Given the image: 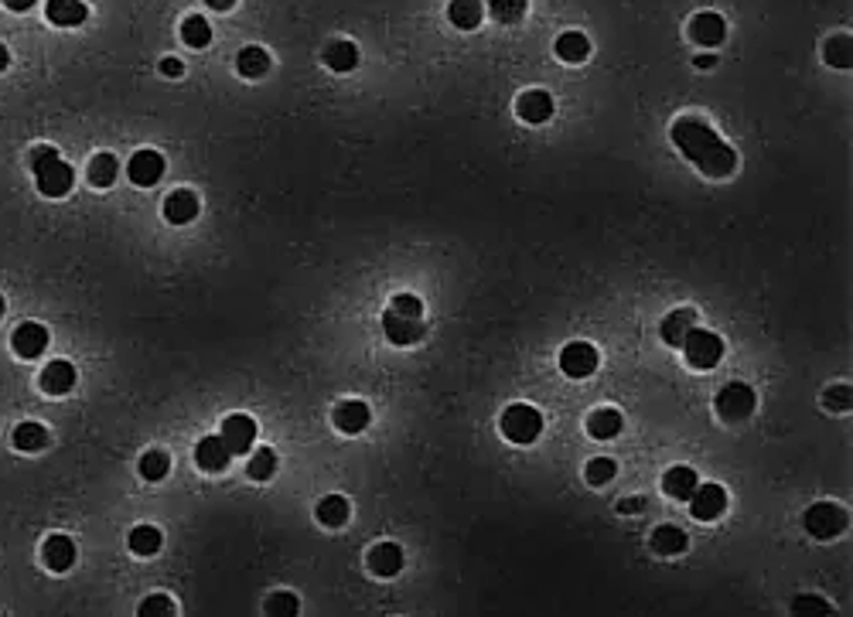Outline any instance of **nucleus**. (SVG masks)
<instances>
[{"label": "nucleus", "mask_w": 853, "mask_h": 617, "mask_svg": "<svg viewBox=\"0 0 853 617\" xmlns=\"http://www.w3.org/2000/svg\"><path fill=\"white\" fill-rule=\"evenodd\" d=\"M669 137L707 178H731V174H734V168H737L734 147L721 141L717 130L707 127L703 120H697V116L676 120L669 130Z\"/></svg>", "instance_id": "1"}, {"label": "nucleus", "mask_w": 853, "mask_h": 617, "mask_svg": "<svg viewBox=\"0 0 853 617\" xmlns=\"http://www.w3.org/2000/svg\"><path fill=\"white\" fill-rule=\"evenodd\" d=\"M499 426H502V434L512 440V444H532V440L543 434V413L536 410V406H530V403H516V406H509V410L502 413Z\"/></svg>", "instance_id": "2"}, {"label": "nucleus", "mask_w": 853, "mask_h": 617, "mask_svg": "<svg viewBox=\"0 0 853 617\" xmlns=\"http://www.w3.org/2000/svg\"><path fill=\"white\" fill-rule=\"evenodd\" d=\"M802 522H806V532H809L813 539H837V536L847 532V526H850V515H847V508H840V505L819 502L806 512Z\"/></svg>", "instance_id": "3"}, {"label": "nucleus", "mask_w": 853, "mask_h": 617, "mask_svg": "<svg viewBox=\"0 0 853 617\" xmlns=\"http://www.w3.org/2000/svg\"><path fill=\"white\" fill-rule=\"evenodd\" d=\"M679 348H683L686 361H690L693 369H713V365H721V359H724V341H721V335L703 331V328H693V331L683 338Z\"/></svg>", "instance_id": "4"}, {"label": "nucleus", "mask_w": 853, "mask_h": 617, "mask_svg": "<svg viewBox=\"0 0 853 617\" xmlns=\"http://www.w3.org/2000/svg\"><path fill=\"white\" fill-rule=\"evenodd\" d=\"M717 413L724 416L727 424L748 420L751 413H754V389L744 386V382H727V386L717 392Z\"/></svg>", "instance_id": "5"}, {"label": "nucleus", "mask_w": 853, "mask_h": 617, "mask_svg": "<svg viewBox=\"0 0 853 617\" xmlns=\"http://www.w3.org/2000/svg\"><path fill=\"white\" fill-rule=\"evenodd\" d=\"M597 348L591 341H570L563 351H560V372L567 379H587V375L597 372Z\"/></svg>", "instance_id": "6"}, {"label": "nucleus", "mask_w": 853, "mask_h": 617, "mask_svg": "<svg viewBox=\"0 0 853 617\" xmlns=\"http://www.w3.org/2000/svg\"><path fill=\"white\" fill-rule=\"evenodd\" d=\"M686 502H690L693 518H700V522H713V518H721V515H724L727 491L721 488V485H697Z\"/></svg>", "instance_id": "7"}, {"label": "nucleus", "mask_w": 853, "mask_h": 617, "mask_svg": "<svg viewBox=\"0 0 853 617\" xmlns=\"http://www.w3.org/2000/svg\"><path fill=\"white\" fill-rule=\"evenodd\" d=\"M383 331H386V338L393 341V345H416L420 338H424V318H410V314H396V310H386L383 314Z\"/></svg>", "instance_id": "8"}, {"label": "nucleus", "mask_w": 853, "mask_h": 617, "mask_svg": "<svg viewBox=\"0 0 853 617\" xmlns=\"http://www.w3.org/2000/svg\"><path fill=\"white\" fill-rule=\"evenodd\" d=\"M35 184H38V192L45 198H65V194L72 192V184H76V171L62 164V157H58L48 168L35 171Z\"/></svg>", "instance_id": "9"}, {"label": "nucleus", "mask_w": 853, "mask_h": 617, "mask_svg": "<svg viewBox=\"0 0 853 617\" xmlns=\"http://www.w3.org/2000/svg\"><path fill=\"white\" fill-rule=\"evenodd\" d=\"M11 348L14 355H21V359H38L41 351L48 348V328H41L38 321H25L14 328L11 335Z\"/></svg>", "instance_id": "10"}, {"label": "nucleus", "mask_w": 853, "mask_h": 617, "mask_svg": "<svg viewBox=\"0 0 853 617\" xmlns=\"http://www.w3.org/2000/svg\"><path fill=\"white\" fill-rule=\"evenodd\" d=\"M219 437L226 440V447L233 450V454H246V450L257 444V420L246 416V413H236V416H229V420L222 424Z\"/></svg>", "instance_id": "11"}, {"label": "nucleus", "mask_w": 853, "mask_h": 617, "mask_svg": "<svg viewBox=\"0 0 853 617\" xmlns=\"http://www.w3.org/2000/svg\"><path fill=\"white\" fill-rule=\"evenodd\" d=\"M127 174L133 184L151 188V184H157V181L164 178V157L157 154V151H137V154L130 157Z\"/></svg>", "instance_id": "12"}, {"label": "nucleus", "mask_w": 853, "mask_h": 617, "mask_svg": "<svg viewBox=\"0 0 853 617\" xmlns=\"http://www.w3.org/2000/svg\"><path fill=\"white\" fill-rule=\"evenodd\" d=\"M690 38L697 41V45H703V48H717V45L727 38L724 17L713 11H700L697 17L690 21Z\"/></svg>", "instance_id": "13"}, {"label": "nucleus", "mask_w": 853, "mask_h": 617, "mask_svg": "<svg viewBox=\"0 0 853 617\" xmlns=\"http://www.w3.org/2000/svg\"><path fill=\"white\" fill-rule=\"evenodd\" d=\"M229 457H233V450L226 447L222 437H205L198 440V447H195V464L208 475H222L229 467Z\"/></svg>", "instance_id": "14"}, {"label": "nucleus", "mask_w": 853, "mask_h": 617, "mask_svg": "<svg viewBox=\"0 0 853 617\" xmlns=\"http://www.w3.org/2000/svg\"><path fill=\"white\" fill-rule=\"evenodd\" d=\"M332 420H335V426L342 434H363L365 426H369V420H373V413H369V406H365L363 399H342L335 406V413H332Z\"/></svg>", "instance_id": "15"}, {"label": "nucleus", "mask_w": 853, "mask_h": 617, "mask_svg": "<svg viewBox=\"0 0 853 617\" xmlns=\"http://www.w3.org/2000/svg\"><path fill=\"white\" fill-rule=\"evenodd\" d=\"M516 113L519 120H526V123H532V127H540V123H546L550 116H553V96L543 89H530L522 92L516 99Z\"/></svg>", "instance_id": "16"}, {"label": "nucleus", "mask_w": 853, "mask_h": 617, "mask_svg": "<svg viewBox=\"0 0 853 617\" xmlns=\"http://www.w3.org/2000/svg\"><path fill=\"white\" fill-rule=\"evenodd\" d=\"M41 559H45L48 570L65 573L68 566L76 563V542L68 539V536H62V532H55V536H48L45 546H41Z\"/></svg>", "instance_id": "17"}, {"label": "nucleus", "mask_w": 853, "mask_h": 617, "mask_svg": "<svg viewBox=\"0 0 853 617\" xmlns=\"http://www.w3.org/2000/svg\"><path fill=\"white\" fill-rule=\"evenodd\" d=\"M41 389L48 392V396H65V392H72V386H76V369L68 365V361L55 359L48 361L45 369H41Z\"/></svg>", "instance_id": "18"}, {"label": "nucleus", "mask_w": 853, "mask_h": 617, "mask_svg": "<svg viewBox=\"0 0 853 617\" xmlns=\"http://www.w3.org/2000/svg\"><path fill=\"white\" fill-rule=\"evenodd\" d=\"M198 215V194L188 192V188H178L164 198V219L171 225H188V222Z\"/></svg>", "instance_id": "19"}, {"label": "nucleus", "mask_w": 853, "mask_h": 617, "mask_svg": "<svg viewBox=\"0 0 853 617\" xmlns=\"http://www.w3.org/2000/svg\"><path fill=\"white\" fill-rule=\"evenodd\" d=\"M369 570L375 577H396L403 570V549L396 542H379L369 549Z\"/></svg>", "instance_id": "20"}, {"label": "nucleus", "mask_w": 853, "mask_h": 617, "mask_svg": "<svg viewBox=\"0 0 853 617\" xmlns=\"http://www.w3.org/2000/svg\"><path fill=\"white\" fill-rule=\"evenodd\" d=\"M697 328V314L693 310H672V314H666L659 324V335L666 345H683V338L690 335Z\"/></svg>", "instance_id": "21"}, {"label": "nucleus", "mask_w": 853, "mask_h": 617, "mask_svg": "<svg viewBox=\"0 0 853 617\" xmlns=\"http://www.w3.org/2000/svg\"><path fill=\"white\" fill-rule=\"evenodd\" d=\"M86 4L82 0H48L45 4V17L58 27H76L86 21Z\"/></svg>", "instance_id": "22"}, {"label": "nucleus", "mask_w": 853, "mask_h": 617, "mask_svg": "<svg viewBox=\"0 0 853 617\" xmlns=\"http://www.w3.org/2000/svg\"><path fill=\"white\" fill-rule=\"evenodd\" d=\"M697 485H700L697 471H693V467H683V464H679V467H669L666 477H662V491H666L669 498H679V502H686Z\"/></svg>", "instance_id": "23"}, {"label": "nucleus", "mask_w": 853, "mask_h": 617, "mask_svg": "<svg viewBox=\"0 0 853 617\" xmlns=\"http://www.w3.org/2000/svg\"><path fill=\"white\" fill-rule=\"evenodd\" d=\"M621 426H625V420H621V413L611 410V406H605V410H595L591 416H587V434H591L595 440L618 437Z\"/></svg>", "instance_id": "24"}, {"label": "nucleus", "mask_w": 853, "mask_h": 617, "mask_svg": "<svg viewBox=\"0 0 853 617\" xmlns=\"http://www.w3.org/2000/svg\"><path fill=\"white\" fill-rule=\"evenodd\" d=\"M481 17H485L481 0H451V4H448V21H451L454 27H461V31L479 27Z\"/></svg>", "instance_id": "25"}, {"label": "nucleus", "mask_w": 853, "mask_h": 617, "mask_svg": "<svg viewBox=\"0 0 853 617\" xmlns=\"http://www.w3.org/2000/svg\"><path fill=\"white\" fill-rule=\"evenodd\" d=\"M556 55L570 65H581V62H587V55H591V41H587V35H581V31H563V35L556 38Z\"/></svg>", "instance_id": "26"}, {"label": "nucleus", "mask_w": 853, "mask_h": 617, "mask_svg": "<svg viewBox=\"0 0 853 617\" xmlns=\"http://www.w3.org/2000/svg\"><path fill=\"white\" fill-rule=\"evenodd\" d=\"M318 522H321L324 528H342L345 522H349V515H352V508H349V502L342 498V495H328V498H321L318 502Z\"/></svg>", "instance_id": "27"}, {"label": "nucleus", "mask_w": 853, "mask_h": 617, "mask_svg": "<svg viewBox=\"0 0 853 617\" xmlns=\"http://www.w3.org/2000/svg\"><path fill=\"white\" fill-rule=\"evenodd\" d=\"M324 65H328L332 72H352V68L359 65V48H355L352 41H332V45L324 48Z\"/></svg>", "instance_id": "28"}, {"label": "nucleus", "mask_w": 853, "mask_h": 617, "mask_svg": "<svg viewBox=\"0 0 853 617\" xmlns=\"http://www.w3.org/2000/svg\"><path fill=\"white\" fill-rule=\"evenodd\" d=\"M236 68H239V76L246 78H259L270 72V55L263 52L259 45H246L243 52H239V58H236Z\"/></svg>", "instance_id": "29"}, {"label": "nucleus", "mask_w": 853, "mask_h": 617, "mask_svg": "<svg viewBox=\"0 0 853 617\" xmlns=\"http://www.w3.org/2000/svg\"><path fill=\"white\" fill-rule=\"evenodd\" d=\"M48 444V430L41 424H35V420H27V424H17L14 426V447L25 450V454H35V450H41Z\"/></svg>", "instance_id": "30"}, {"label": "nucleus", "mask_w": 853, "mask_h": 617, "mask_svg": "<svg viewBox=\"0 0 853 617\" xmlns=\"http://www.w3.org/2000/svg\"><path fill=\"white\" fill-rule=\"evenodd\" d=\"M686 532L679 526H659L656 532H652V549L662 556H676L686 549Z\"/></svg>", "instance_id": "31"}, {"label": "nucleus", "mask_w": 853, "mask_h": 617, "mask_svg": "<svg viewBox=\"0 0 853 617\" xmlns=\"http://www.w3.org/2000/svg\"><path fill=\"white\" fill-rule=\"evenodd\" d=\"M117 174H120V164L113 154H96L90 161V181L96 188H110V184L117 181Z\"/></svg>", "instance_id": "32"}, {"label": "nucleus", "mask_w": 853, "mask_h": 617, "mask_svg": "<svg viewBox=\"0 0 853 617\" xmlns=\"http://www.w3.org/2000/svg\"><path fill=\"white\" fill-rule=\"evenodd\" d=\"M130 549L137 556H154L157 549H161V528H154V526H137L133 532H130Z\"/></svg>", "instance_id": "33"}, {"label": "nucleus", "mask_w": 853, "mask_h": 617, "mask_svg": "<svg viewBox=\"0 0 853 617\" xmlns=\"http://www.w3.org/2000/svg\"><path fill=\"white\" fill-rule=\"evenodd\" d=\"M137 467H141L143 481H164L168 471H171V457L164 454V450H147Z\"/></svg>", "instance_id": "34"}, {"label": "nucleus", "mask_w": 853, "mask_h": 617, "mask_svg": "<svg viewBox=\"0 0 853 617\" xmlns=\"http://www.w3.org/2000/svg\"><path fill=\"white\" fill-rule=\"evenodd\" d=\"M850 52H853V41L850 35H833V38L823 45V58H827L833 68H850Z\"/></svg>", "instance_id": "35"}, {"label": "nucleus", "mask_w": 853, "mask_h": 617, "mask_svg": "<svg viewBox=\"0 0 853 617\" xmlns=\"http://www.w3.org/2000/svg\"><path fill=\"white\" fill-rule=\"evenodd\" d=\"M273 471H277V454L270 447L253 450V457L246 461V475L253 481H267V477H273Z\"/></svg>", "instance_id": "36"}, {"label": "nucleus", "mask_w": 853, "mask_h": 617, "mask_svg": "<svg viewBox=\"0 0 853 617\" xmlns=\"http://www.w3.org/2000/svg\"><path fill=\"white\" fill-rule=\"evenodd\" d=\"M182 38H184V45H192V48H205L208 41H212V27H208L205 17L192 14V17H184Z\"/></svg>", "instance_id": "37"}, {"label": "nucleus", "mask_w": 853, "mask_h": 617, "mask_svg": "<svg viewBox=\"0 0 853 617\" xmlns=\"http://www.w3.org/2000/svg\"><path fill=\"white\" fill-rule=\"evenodd\" d=\"M526 7H530V0H491V17L499 25H516V21H522Z\"/></svg>", "instance_id": "38"}, {"label": "nucleus", "mask_w": 853, "mask_h": 617, "mask_svg": "<svg viewBox=\"0 0 853 617\" xmlns=\"http://www.w3.org/2000/svg\"><path fill=\"white\" fill-rule=\"evenodd\" d=\"M618 475V464L611 461V457H595V461H587V467H584V477H587V485H595V488H601V485H608L611 477Z\"/></svg>", "instance_id": "39"}, {"label": "nucleus", "mask_w": 853, "mask_h": 617, "mask_svg": "<svg viewBox=\"0 0 853 617\" xmlns=\"http://www.w3.org/2000/svg\"><path fill=\"white\" fill-rule=\"evenodd\" d=\"M298 611H300V601L290 591H277V593H270V601H267V614L294 617Z\"/></svg>", "instance_id": "40"}, {"label": "nucleus", "mask_w": 853, "mask_h": 617, "mask_svg": "<svg viewBox=\"0 0 853 617\" xmlns=\"http://www.w3.org/2000/svg\"><path fill=\"white\" fill-rule=\"evenodd\" d=\"M164 614H174V601H171L168 593H154V597H147L141 604V617H164Z\"/></svg>", "instance_id": "41"}, {"label": "nucleus", "mask_w": 853, "mask_h": 617, "mask_svg": "<svg viewBox=\"0 0 853 617\" xmlns=\"http://www.w3.org/2000/svg\"><path fill=\"white\" fill-rule=\"evenodd\" d=\"M389 310H396V314H410V318H424V304H420L414 294H396L393 300H389Z\"/></svg>", "instance_id": "42"}, {"label": "nucleus", "mask_w": 853, "mask_h": 617, "mask_svg": "<svg viewBox=\"0 0 853 617\" xmlns=\"http://www.w3.org/2000/svg\"><path fill=\"white\" fill-rule=\"evenodd\" d=\"M52 161H58V151L55 147H35L31 154H27V168H31V174L41 168H48Z\"/></svg>", "instance_id": "43"}, {"label": "nucleus", "mask_w": 853, "mask_h": 617, "mask_svg": "<svg viewBox=\"0 0 853 617\" xmlns=\"http://www.w3.org/2000/svg\"><path fill=\"white\" fill-rule=\"evenodd\" d=\"M827 410L833 413H847L850 410V386H833L827 392Z\"/></svg>", "instance_id": "44"}, {"label": "nucleus", "mask_w": 853, "mask_h": 617, "mask_svg": "<svg viewBox=\"0 0 853 617\" xmlns=\"http://www.w3.org/2000/svg\"><path fill=\"white\" fill-rule=\"evenodd\" d=\"M792 611H795V614H829V604H823L819 597H799V601L792 604Z\"/></svg>", "instance_id": "45"}, {"label": "nucleus", "mask_w": 853, "mask_h": 617, "mask_svg": "<svg viewBox=\"0 0 853 617\" xmlns=\"http://www.w3.org/2000/svg\"><path fill=\"white\" fill-rule=\"evenodd\" d=\"M0 4H4L7 11H14V14H25V11H31L38 0H0Z\"/></svg>", "instance_id": "46"}, {"label": "nucleus", "mask_w": 853, "mask_h": 617, "mask_svg": "<svg viewBox=\"0 0 853 617\" xmlns=\"http://www.w3.org/2000/svg\"><path fill=\"white\" fill-rule=\"evenodd\" d=\"M161 72H164V76H171V78H178L184 72V65L178 62V58H164V62H161Z\"/></svg>", "instance_id": "47"}, {"label": "nucleus", "mask_w": 853, "mask_h": 617, "mask_svg": "<svg viewBox=\"0 0 853 617\" xmlns=\"http://www.w3.org/2000/svg\"><path fill=\"white\" fill-rule=\"evenodd\" d=\"M205 4L212 11H233L236 7V0H205Z\"/></svg>", "instance_id": "48"}, {"label": "nucleus", "mask_w": 853, "mask_h": 617, "mask_svg": "<svg viewBox=\"0 0 853 617\" xmlns=\"http://www.w3.org/2000/svg\"><path fill=\"white\" fill-rule=\"evenodd\" d=\"M713 65H717L713 55H697V68H713Z\"/></svg>", "instance_id": "49"}, {"label": "nucleus", "mask_w": 853, "mask_h": 617, "mask_svg": "<svg viewBox=\"0 0 853 617\" xmlns=\"http://www.w3.org/2000/svg\"><path fill=\"white\" fill-rule=\"evenodd\" d=\"M618 508H621V512H638V508H642V502H638V498H635V502H621Z\"/></svg>", "instance_id": "50"}, {"label": "nucleus", "mask_w": 853, "mask_h": 617, "mask_svg": "<svg viewBox=\"0 0 853 617\" xmlns=\"http://www.w3.org/2000/svg\"><path fill=\"white\" fill-rule=\"evenodd\" d=\"M7 65H11V55H7V48H4V45H0V72H4V68H7Z\"/></svg>", "instance_id": "51"}, {"label": "nucleus", "mask_w": 853, "mask_h": 617, "mask_svg": "<svg viewBox=\"0 0 853 617\" xmlns=\"http://www.w3.org/2000/svg\"><path fill=\"white\" fill-rule=\"evenodd\" d=\"M0 318H4V297H0Z\"/></svg>", "instance_id": "52"}]
</instances>
